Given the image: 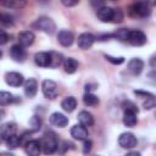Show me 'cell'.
Segmentation results:
<instances>
[{
    "label": "cell",
    "instance_id": "obj_1",
    "mask_svg": "<svg viewBox=\"0 0 156 156\" xmlns=\"http://www.w3.org/2000/svg\"><path fill=\"white\" fill-rule=\"evenodd\" d=\"M40 146H41V150H43V152L45 155L54 154L58 147V143H57L56 135L52 132L45 133L43 139H41V141H40Z\"/></svg>",
    "mask_w": 156,
    "mask_h": 156
},
{
    "label": "cell",
    "instance_id": "obj_2",
    "mask_svg": "<svg viewBox=\"0 0 156 156\" xmlns=\"http://www.w3.org/2000/svg\"><path fill=\"white\" fill-rule=\"evenodd\" d=\"M32 27L35 29H39L46 34H52L56 29L55 22L50 17H46V16H41V17L37 18L35 22L32 23Z\"/></svg>",
    "mask_w": 156,
    "mask_h": 156
},
{
    "label": "cell",
    "instance_id": "obj_3",
    "mask_svg": "<svg viewBox=\"0 0 156 156\" xmlns=\"http://www.w3.org/2000/svg\"><path fill=\"white\" fill-rule=\"evenodd\" d=\"M41 90L46 99H55L58 94L57 84L51 79H45L41 83Z\"/></svg>",
    "mask_w": 156,
    "mask_h": 156
},
{
    "label": "cell",
    "instance_id": "obj_4",
    "mask_svg": "<svg viewBox=\"0 0 156 156\" xmlns=\"http://www.w3.org/2000/svg\"><path fill=\"white\" fill-rule=\"evenodd\" d=\"M136 143H138L136 136L133 133H129V132L122 133L118 138V144L123 149H133L134 146H136Z\"/></svg>",
    "mask_w": 156,
    "mask_h": 156
},
{
    "label": "cell",
    "instance_id": "obj_5",
    "mask_svg": "<svg viewBox=\"0 0 156 156\" xmlns=\"http://www.w3.org/2000/svg\"><path fill=\"white\" fill-rule=\"evenodd\" d=\"M132 45L134 46H141L146 43V35L144 32L139 30V29H134V30H129V35H128V40Z\"/></svg>",
    "mask_w": 156,
    "mask_h": 156
},
{
    "label": "cell",
    "instance_id": "obj_6",
    "mask_svg": "<svg viewBox=\"0 0 156 156\" xmlns=\"http://www.w3.org/2000/svg\"><path fill=\"white\" fill-rule=\"evenodd\" d=\"M132 12H134L135 16H139V17H147L150 16L151 13V9L149 6L147 2L145 1H139V2H135L133 6H132Z\"/></svg>",
    "mask_w": 156,
    "mask_h": 156
},
{
    "label": "cell",
    "instance_id": "obj_7",
    "mask_svg": "<svg viewBox=\"0 0 156 156\" xmlns=\"http://www.w3.org/2000/svg\"><path fill=\"white\" fill-rule=\"evenodd\" d=\"M5 82L7 85L16 88V87H20L24 83V78L18 72H7L5 74Z\"/></svg>",
    "mask_w": 156,
    "mask_h": 156
},
{
    "label": "cell",
    "instance_id": "obj_8",
    "mask_svg": "<svg viewBox=\"0 0 156 156\" xmlns=\"http://www.w3.org/2000/svg\"><path fill=\"white\" fill-rule=\"evenodd\" d=\"M113 13H115V9H111L108 6L98 7V11H96V16L101 22H112Z\"/></svg>",
    "mask_w": 156,
    "mask_h": 156
},
{
    "label": "cell",
    "instance_id": "obj_9",
    "mask_svg": "<svg viewBox=\"0 0 156 156\" xmlns=\"http://www.w3.org/2000/svg\"><path fill=\"white\" fill-rule=\"evenodd\" d=\"M10 56L16 62H23L27 54H26V50L23 46H21L20 44H15L10 49Z\"/></svg>",
    "mask_w": 156,
    "mask_h": 156
},
{
    "label": "cell",
    "instance_id": "obj_10",
    "mask_svg": "<svg viewBox=\"0 0 156 156\" xmlns=\"http://www.w3.org/2000/svg\"><path fill=\"white\" fill-rule=\"evenodd\" d=\"M94 41H95V37H94L91 33H88V32H87V33H82V34L78 37L77 44H78V46H79L80 49L87 50V49H89V48L93 46Z\"/></svg>",
    "mask_w": 156,
    "mask_h": 156
},
{
    "label": "cell",
    "instance_id": "obj_11",
    "mask_svg": "<svg viewBox=\"0 0 156 156\" xmlns=\"http://www.w3.org/2000/svg\"><path fill=\"white\" fill-rule=\"evenodd\" d=\"M57 40L62 46H71L73 40H74V37H73V33L71 30L62 29L57 34Z\"/></svg>",
    "mask_w": 156,
    "mask_h": 156
},
{
    "label": "cell",
    "instance_id": "obj_12",
    "mask_svg": "<svg viewBox=\"0 0 156 156\" xmlns=\"http://www.w3.org/2000/svg\"><path fill=\"white\" fill-rule=\"evenodd\" d=\"M23 90L26 96L28 98H33L35 96L37 91H38V83L34 78H28L24 83H23Z\"/></svg>",
    "mask_w": 156,
    "mask_h": 156
},
{
    "label": "cell",
    "instance_id": "obj_13",
    "mask_svg": "<svg viewBox=\"0 0 156 156\" xmlns=\"http://www.w3.org/2000/svg\"><path fill=\"white\" fill-rule=\"evenodd\" d=\"M34 39H35V35L32 30H23L18 34V44L23 48L32 45Z\"/></svg>",
    "mask_w": 156,
    "mask_h": 156
},
{
    "label": "cell",
    "instance_id": "obj_14",
    "mask_svg": "<svg viewBox=\"0 0 156 156\" xmlns=\"http://www.w3.org/2000/svg\"><path fill=\"white\" fill-rule=\"evenodd\" d=\"M50 123L52 126H55V127L63 128V127H66L68 124V118L61 112H54L50 116Z\"/></svg>",
    "mask_w": 156,
    "mask_h": 156
},
{
    "label": "cell",
    "instance_id": "obj_15",
    "mask_svg": "<svg viewBox=\"0 0 156 156\" xmlns=\"http://www.w3.org/2000/svg\"><path fill=\"white\" fill-rule=\"evenodd\" d=\"M24 150H26V154L28 156H39L40 151H41L40 141H38V140H29L26 144Z\"/></svg>",
    "mask_w": 156,
    "mask_h": 156
},
{
    "label": "cell",
    "instance_id": "obj_16",
    "mask_svg": "<svg viewBox=\"0 0 156 156\" xmlns=\"http://www.w3.org/2000/svg\"><path fill=\"white\" fill-rule=\"evenodd\" d=\"M127 68H128V71H129L132 74L138 76V74L141 73V71H143V68H144V61L140 60V58H132V60L128 62Z\"/></svg>",
    "mask_w": 156,
    "mask_h": 156
},
{
    "label": "cell",
    "instance_id": "obj_17",
    "mask_svg": "<svg viewBox=\"0 0 156 156\" xmlns=\"http://www.w3.org/2000/svg\"><path fill=\"white\" fill-rule=\"evenodd\" d=\"M71 135L77 140H85L88 139V130L85 127L80 124H76L71 128Z\"/></svg>",
    "mask_w": 156,
    "mask_h": 156
},
{
    "label": "cell",
    "instance_id": "obj_18",
    "mask_svg": "<svg viewBox=\"0 0 156 156\" xmlns=\"http://www.w3.org/2000/svg\"><path fill=\"white\" fill-rule=\"evenodd\" d=\"M16 130H17V127L13 122H7V123H4L1 127H0V134L2 135L4 139H7L9 136L16 134Z\"/></svg>",
    "mask_w": 156,
    "mask_h": 156
},
{
    "label": "cell",
    "instance_id": "obj_19",
    "mask_svg": "<svg viewBox=\"0 0 156 156\" xmlns=\"http://www.w3.org/2000/svg\"><path fill=\"white\" fill-rule=\"evenodd\" d=\"M78 121L83 127H91L94 124V117L88 111H80L78 113Z\"/></svg>",
    "mask_w": 156,
    "mask_h": 156
},
{
    "label": "cell",
    "instance_id": "obj_20",
    "mask_svg": "<svg viewBox=\"0 0 156 156\" xmlns=\"http://www.w3.org/2000/svg\"><path fill=\"white\" fill-rule=\"evenodd\" d=\"M63 62V56L62 54L57 51H50L49 52V67L50 68H56Z\"/></svg>",
    "mask_w": 156,
    "mask_h": 156
},
{
    "label": "cell",
    "instance_id": "obj_21",
    "mask_svg": "<svg viewBox=\"0 0 156 156\" xmlns=\"http://www.w3.org/2000/svg\"><path fill=\"white\" fill-rule=\"evenodd\" d=\"M62 63H63V68H65V72H66V73H69V74L74 73V72L78 69V66H79L78 61H77L76 58H73V57H68V58H65Z\"/></svg>",
    "mask_w": 156,
    "mask_h": 156
},
{
    "label": "cell",
    "instance_id": "obj_22",
    "mask_svg": "<svg viewBox=\"0 0 156 156\" xmlns=\"http://www.w3.org/2000/svg\"><path fill=\"white\" fill-rule=\"evenodd\" d=\"M34 62L39 67H49V52H37L34 55Z\"/></svg>",
    "mask_w": 156,
    "mask_h": 156
},
{
    "label": "cell",
    "instance_id": "obj_23",
    "mask_svg": "<svg viewBox=\"0 0 156 156\" xmlns=\"http://www.w3.org/2000/svg\"><path fill=\"white\" fill-rule=\"evenodd\" d=\"M61 107H62L66 112H72V111H74V108L77 107V100H76V98H73V96H67V98H65V99L62 100V102H61Z\"/></svg>",
    "mask_w": 156,
    "mask_h": 156
},
{
    "label": "cell",
    "instance_id": "obj_24",
    "mask_svg": "<svg viewBox=\"0 0 156 156\" xmlns=\"http://www.w3.org/2000/svg\"><path fill=\"white\" fill-rule=\"evenodd\" d=\"M138 113H134L132 111H124L123 115V124L127 127H134L138 123Z\"/></svg>",
    "mask_w": 156,
    "mask_h": 156
},
{
    "label": "cell",
    "instance_id": "obj_25",
    "mask_svg": "<svg viewBox=\"0 0 156 156\" xmlns=\"http://www.w3.org/2000/svg\"><path fill=\"white\" fill-rule=\"evenodd\" d=\"M83 101L87 106H90V107H94V106L99 105V98L96 95H94L93 93H87L83 96Z\"/></svg>",
    "mask_w": 156,
    "mask_h": 156
},
{
    "label": "cell",
    "instance_id": "obj_26",
    "mask_svg": "<svg viewBox=\"0 0 156 156\" xmlns=\"http://www.w3.org/2000/svg\"><path fill=\"white\" fill-rule=\"evenodd\" d=\"M13 100H15V98H13V95L11 93L5 91V90H1L0 91V106H7Z\"/></svg>",
    "mask_w": 156,
    "mask_h": 156
},
{
    "label": "cell",
    "instance_id": "obj_27",
    "mask_svg": "<svg viewBox=\"0 0 156 156\" xmlns=\"http://www.w3.org/2000/svg\"><path fill=\"white\" fill-rule=\"evenodd\" d=\"M112 37H115L116 39L121 40V41H127L128 40V35H129V29L127 28H121V29H117L113 34H111Z\"/></svg>",
    "mask_w": 156,
    "mask_h": 156
},
{
    "label": "cell",
    "instance_id": "obj_28",
    "mask_svg": "<svg viewBox=\"0 0 156 156\" xmlns=\"http://www.w3.org/2000/svg\"><path fill=\"white\" fill-rule=\"evenodd\" d=\"M20 144H21V138L17 136L16 134H13L6 139V145L9 149H16L20 146Z\"/></svg>",
    "mask_w": 156,
    "mask_h": 156
},
{
    "label": "cell",
    "instance_id": "obj_29",
    "mask_svg": "<svg viewBox=\"0 0 156 156\" xmlns=\"http://www.w3.org/2000/svg\"><path fill=\"white\" fill-rule=\"evenodd\" d=\"M41 127V119L40 117L38 116H33L30 119H29V129L30 132H38Z\"/></svg>",
    "mask_w": 156,
    "mask_h": 156
},
{
    "label": "cell",
    "instance_id": "obj_30",
    "mask_svg": "<svg viewBox=\"0 0 156 156\" xmlns=\"http://www.w3.org/2000/svg\"><path fill=\"white\" fill-rule=\"evenodd\" d=\"M0 5L2 6H6V7H13V9H17V7H22L24 5L23 1H13V0H7V1H0Z\"/></svg>",
    "mask_w": 156,
    "mask_h": 156
},
{
    "label": "cell",
    "instance_id": "obj_31",
    "mask_svg": "<svg viewBox=\"0 0 156 156\" xmlns=\"http://www.w3.org/2000/svg\"><path fill=\"white\" fill-rule=\"evenodd\" d=\"M122 106H123V110H124V111H132V112H134V113H138V107H136V105H135L134 102H132V101H124Z\"/></svg>",
    "mask_w": 156,
    "mask_h": 156
},
{
    "label": "cell",
    "instance_id": "obj_32",
    "mask_svg": "<svg viewBox=\"0 0 156 156\" xmlns=\"http://www.w3.org/2000/svg\"><path fill=\"white\" fill-rule=\"evenodd\" d=\"M143 106H144L145 110H151V108H154V107H155V98H154V95L147 96V98H146V101H144Z\"/></svg>",
    "mask_w": 156,
    "mask_h": 156
},
{
    "label": "cell",
    "instance_id": "obj_33",
    "mask_svg": "<svg viewBox=\"0 0 156 156\" xmlns=\"http://www.w3.org/2000/svg\"><path fill=\"white\" fill-rule=\"evenodd\" d=\"M105 58L108 61V62H111L112 65H121V63H123L124 62V57H113V56H110V55H105Z\"/></svg>",
    "mask_w": 156,
    "mask_h": 156
},
{
    "label": "cell",
    "instance_id": "obj_34",
    "mask_svg": "<svg viewBox=\"0 0 156 156\" xmlns=\"http://www.w3.org/2000/svg\"><path fill=\"white\" fill-rule=\"evenodd\" d=\"M12 23H13V21H12V16L11 15H9V13H1V24L10 26Z\"/></svg>",
    "mask_w": 156,
    "mask_h": 156
},
{
    "label": "cell",
    "instance_id": "obj_35",
    "mask_svg": "<svg viewBox=\"0 0 156 156\" xmlns=\"http://www.w3.org/2000/svg\"><path fill=\"white\" fill-rule=\"evenodd\" d=\"M122 20H123V13H122V11H121L119 9H115V13H113V20H112V22L117 23V22H122Z\"/></svg>",
    "mask_w": 156,
    "mask_h": 156
},
{
    "label": "cell",
    "instance_id": "obj_36",
    "mask_svg": "<svg viewBox=\"0 0 156 156\" xmlns=\"http://www.w3.org/2000/svg\"><path fill=\"white\" fill-rule=\"evenodd\" d=\"M9 41V34L4 30V29H0V45H4Z\"/></svg>",
    "mask_w": 156,
    "mask_h": 156
},
{
    "label": "cell",
    "instance_id": "obj_37",
    "mask_svg": "<svg viewBox=\"0 0 156 156\" xmlns=\"http://www.w3.org/2000/svg\"><path fill=\"white\" fill-rule=\"evenodd\" d=\"M91 145H93V143H91L90 140L85 139V140H84V144H83V152H84V154L90 152V150H91Z\"/></svg>",
    "mask_w": 156,
    "mask_h": 156
},
{
    "label": "cell",
    "instance_id": "obj_38",
    "mask_svg": "<svg viewBox=\"0 0 156 156\" xmlns=\"http://www.w3.org/2000/svg\"><path fill=\"white\" fill-rule=\"evenodd\" d=\"M62 4L65 6H74V5H78L79 1L78 0H74V1H69V0H62Z\"/></svg>",
    "mask_w": 156,
    "mask_h": 156
},
{
    "label": "cell",
    "instance_id": "obj_39",
    "mask_svg": "<svg viewBox=\"0 0 156 156\" xmlns=\"http://www.w3.org/2000/svg\"><path fill=\"white\" fill-rule=\"evenodd\" d=\"M126 156H140V154L136 152V151H130V152H128Z\"/></svg>",
    "mask_w": 156,
    "mask_h": 156
},
{
    "label": "cell",
    "instance_id": "obj_40",
    "mask_svg": "<svg viewBox=\"0 0 156 156\" xmlns=\"http://www.w3.org/2000/svg\"><path fill=\"white\" fill-rule=\"evenodd\" d=\"M0 156H15V155L11 152H0Z\"/></svg>",
    "mask_w": 156,
    "mask_h": 156
},
{
    "label": "cell",
    "instance_id": "obj_41",
    "mask_svg": "<svg viewBox=\"0 0 156 156\" xmlns=\"http://www.w3.org/2000/svg\"><path fill=\"white\" fill-rule=\"evenodd\" d=\"M2 140H4V138H2V135H1V134H0V144H1V143H2Z\"/></svg>",
    "mask_w": 156,
    "mask_h": 156
},
{
    "label": "cell",
    "instance_id": "obj_42",
    "mask_svg": "<svg viewBox=\"0 0 156 156\" xmlns=\"http://www.w3.org/2000/svg\"><path fill=\"white\" fill-rule=\"evenodd\" d=\"M1 57H2V51L0 50V58H1Z\"/></svg>",
    "mask_w": 156,
    "mask_h": 156
},
{
    "label": "cell",
    "instance_id": "obj_43",
    "mask_svg": "<svg viewBox=\"0 0 156 156\" xmlns=\"http://www.w3.org/2000/svg\"><path fill=\"white\" fill-rule=\"evenodd\" d=\"M0 24H1V13H0Z\"/></svg>",
    "mask_w": 156,
    "mask_h": 156
}]
</instances>
